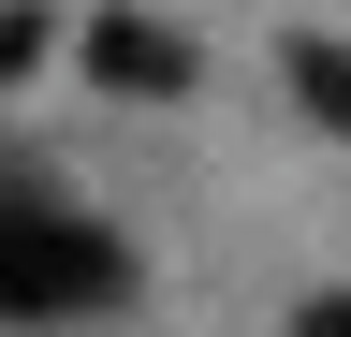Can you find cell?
I'll use <instances>...</instances> for the list:
<instances>
[{
    "label": "cell",
    "instance_id": "obj_1",
    "mask_svg": "<svg viewBox=\"0 0 351 337\" xmlns=\"http://www.w3.org/2000/svg\"><path fill=\"white\" fill-rule=\"evenodd\" d=\"M132 293V249L103 220H73L59 191L0 176V323H73V308H117Z\"/></svg>",
    "mask_w": 351,
    "mask_h": 337
},
{
    "label": "cell",
    "instance_id": "obj_2",
    "mask_svg": "<svg viewBox=\"0 0 351 337\" xmlns=\"http://www.w3.org/2000/svg\"><path fill=\"white\" fill-rule=\"evenodd\" d=\"M88 73L132 89V103H176V89H191V45H176L161 15H103V30H88Z\"/></svg>",
    "mask_w": 351,
    "mask_h": 337
},
{
    "label": "cell",
    "instance_id": "obj_3",
    "mask_svg": "<svg viewBox=\"0 0 351 337\" xmlns=\"http://www.w3.org/2000/svg\"><path fill=\"white\" fill-rule=\"evenodd\" d=\"M293 103L322 132H351V45H293Z\"/></svg>",
    "mask_w": 351,
    "mask_h": 337
},
{
    "label": "cell",
    "instance_id": "obj_4",
    "mask_svg": "<svg viewBox=\"0 0 351 337\" xmlns=\"http://www.w3.org/2000/svg\"><path fill=\"white\" fill-rule=\"evenodd\" d=\"M29 59H44V15H29V0H0V89H15Z\"/></svg>",
    "mask_w": 351,
    "mask_h": 337
},
{
    "label": "cell",
    "instance_id": "obj_5",
    "mask_svg": "<svg viewBox=\"0 0 351 337\" xmlns=\"http://www.w3.org/2000/svg\"><path fill=\"white\" fill-rule=\"evenodd\" d=\"M293 337H351V293H322V308H307V323H293Z\"/></svg>",
    "mask_w": 351,
    "mask_h": 337
}]
</instances>
